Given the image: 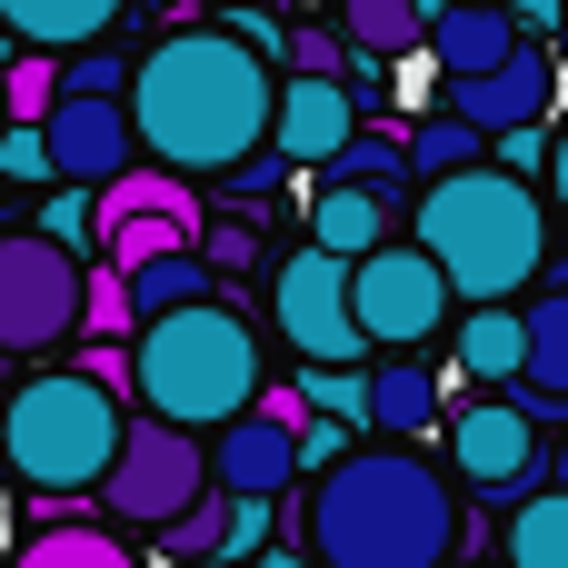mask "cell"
<instances>
[{"instance_id":"cell-1","label":"cell","mask_w":568,"mask_h":568,"mask_svg":"<svg viewBox=\"0 0 568 568\" xmlns=\"http://www.w3.org/2000/svg\"><path fill=\"white\" fill-rule=\"evenodd\" d=\"M280 100L290 80L270 70V50H250L230 20H180L130 90L140 150H160V170L210 180V170H250L280 140Z\"/></svg>"},{"instance_id":"cell-2","label":"cell","mask_w":568,"mask_h":568,"mask_svg":"<svg viewBox=\"0 0 568 568\" xmlns=\"http://www.w3.org/2000/svg\"><path fill=\"white\" fill-rule=\"evenodd\" d=\"M300 539L320 549V568H449V549H459V489L419 449H349L310 489Z\"/></svg>"},{"instance_id":"cell-3","label":"cell","mask_w":568,"mask_h":568,"mask_svg":"<svg viewBox=\"0 0 568 568\" xmlns=\"http://www.w3.org/2000/svg\"><path fill=\"white\" fill-rule=\"evenodd\" d=\"M409 240L449 270L459 310H499V300H519V290L549 270V200L489 160V170H469V180L419 190Z\"/></svg>"},{"instance_id":"cell-4","label":"cell","mask_w":568,"mask_h":568,"mask_svg":"<svg viewBox=\"0 0 568 568\" xmlns=\"http://www.w3.org/2000/svg\"><path fill=\"white\" fill-rule=\"evenodd\" d=\"M270 399V369H260V329L230 310V300H200V310H170L140 329V409L190 429V439H220L240 429L250 409Z\"/></svg>"},{"instance_id":"cell-5","label":"cell","mask_w":568,"mask_h":568,"mask_svg":"<svg viewBox=\"0 0 568 568\" xmlns=\"http://www.w3.org/2000/svg\"><path fill=\"white\" fill-rule=\"evenodd\" d=\"M120 449H130V419H120L110 389H90L80 369H40V379H20V399H10V469H20L40 499L110 489Z\"/></svg>"},{"instance_id":"cell-6","label":"cell","mask_w":568,"mask_h":568,"mask_svg":"<svg viewBox=\"0 0 568 568\" xmlns=\"http://www.w3.org/2000/svg\"><path fill=\"white\" fill-rule=\"evenodd\" d=\"M220 499V469H210V439H190V429H170V419H130V449H120V469H110V489H100V509L120 519V529H180L190 509H210Z\"/></svg>"},{"instance_id":"cell-7","label":"cell","mask_w":568,"mask_h":568,"mask_svg":"<svg viewBox=\"0 0 568 568\" xmlns=\"http://www.w3.org/2000/svg\"><path fill=\"white\" fill-rule=\"evenodd\" d=\"M270 320H280V339H290L310 369H359V359H369V329H359V270L329 260V250H310V240L270 270Z\"/></svg>"},{"instance_id":"cell-8","label":"cell","mask_w":568,"mask_h":568,"mask_svg":"<svg viewBox=\"0 0 568 568\" xmlns=\"http://www.w3.org/2000/svg\"><path fill=\"white\" fill-rule=\"evenodd\" d=\"M90 320V260L40 240V230H10L0 240V349H50Z\"/></svg>"},{"instance_id":"cell-9","label":"cell","mask_w":568,"mask_h":568,"mask_svg":"<svg viewBox=\"0 0 568 568\" xmlns=\"http://www.w3.org/2000/svg\"><path fill=\"white\" fill-rule=\"evenodd\" d=\"M449 469H459V489H469L479 509H509V519L559 489V479H549V449H539V419H529L519 399H469V409L449 419Z\"/></svg>"},{"instance_id":"cell-10","label":"cell","mask_w":568,"mask_h":568,"mask_svg":"<svg viewBox=\"0 0 568 568\" xmlns=\"http://www.w3.org/2000/svg\"><path fill=\"white\" fill-rule=\"evenodd\" d=\"M449 310H459V290L419 240H389L379 260H359V329H369L379 359H419L449 329Z\"/></svg>"},{"instance_id":"cell-11","label":"cell","mask_w":568,"mask_h":568,"mask_svg":"<svg viewBox=\"0 0 568 568\" xmlns=\"http://www.w3.org/2000/svg\"><path fill=\"white\" fill-rule=\"evenodd\" d=\"M50 160H60V190H120V180L140 170V120H130V100H60Z\"/></svg>"},{"instance_id":"cell-12","label":"cell","mask_w":568,"mask_h":568,"mask_svg":"<svg viewBox=\"0 0 568 568\" xmlns=\"http://www.w3.org/2000/svg\"><path fill=\"white\" fill-rule=\"evenodd\" d=\"M349 140H359V90H349V80H290L270 160H290V170H320V180H329V170L349 160Z\"/></svg>"},{"instance_id":"cell-13","label":"cell","mask_w":568,"mask_h":568,"mask_svg":"<svg viewBox=\"0 0 568 568\" xmlns=\"http://www.w3.org/2000/svg\"><path fill=\"white\" fill-rule=\"evenodd\" d=\"M549 90H559V70H549V50L529 40L499 80H469V90H439V110L449 120H469L479 140H519V130H539L549 120Z\"/></svg>"},{"instance_id":"cell-14","label":"cell","mask_w":568,"mask_h":568,"mask_svg":"<svg viewBox=\"0 0 568 568\" xmlns=\"http://www.w3.org/2000/svg\"><path fill=\"white\" fill-rule=\"evenodd\" d=\"M210 469H220V499H260V509H280V489L310 469L300 459V429H280V419H240V429H220L210 439Z\"/></svg>"},{"instance_id":"cell-15","label":"cell","mask_w":568,"mask_h":568,"mask_svg":"<svg viewBox=\"0 0 568 568\" xmlns=\"http://www.w3.org/2000/svg\"><path fill=\"white\" fill-rule=\"evenodd\" d=\"M399 220H419V190H320L310 200V250H329V260H379L389 250V230Z\"/></svg>"},{"instance_id":"cell-16","label":"cell","mask_w":568,"mask_h":568,"mask_svg":"<svg viewBox=\"0 0 568 568\" xmlns=\"http://www.w3.org/2000/svg\"><path fill=\"white\" fill-rule=\"evenodd\" d=\"M519 50H529L519 10H439V30H429V70H439V90L499 80V70H509Z\"/></svg>"},{"instance_id":"cell-17","label":"cell","mask_w":568,"mask_h":568,"mask_svg":"<svg viewBox=\"0 0 568 568\" xmlns=\"http://www.w3.org/2000/svg\"><path fill=\"white\" fill-rule=\"evenodd\" d=\"M459 409L439 399V369L429 359H379L369 369V439L379 449H419L429 429H449Z\"/></svg>"},{"instance_id":"cell-18","label":"cell","mask_w":568,"mask_h":568,"mask_svg":"<svg viewBox=\"0 0 568 568\" xmlns=\"http://www.w3.org/2000/svg\"><path fill=\"white\" fill-rule=\"evenodd\" d=\"M429 30H439V0H339V40L359 60H409L429 50Z\"/></svg>"},{"instance_id":"cell-19","label":"cell","mask_w":568,"mask_h":568,"mask_svg":"<svg viewBox=\"0 0 568 568\" xmlns=\"http://www.w3.org/2000/svg\"><path fill=\"white\" fill-rule=\"evenodd\" d=\"M519 409H529L539 429L568 419V290L529 300V389H519Z\"/></svg>"},{"instance_id":"cell-20","label":"cell","mask_w":568,"mask_h":568,"mask_svg":"<svg viewBox=\"0 0 568 568\" xmlns=\"http://www.w3.org/2000/svg\"><path fill=\"white\" fill-rule=\"evenodd\" d=\"M459 369L489 389H529V310H469L459 320Z\"/></svg>"},{"instance_id":"cell-21","label":"cell","mask_w":568,"mask_h":568,"mask_svg":"<svg viewBox=\"0 0 568 568\" xmlns=\"http://www.w3.org/2000/svg\"><path fill=\"white\" fill-rule=\"evenodd\" d=\"M120 10H130V0H0V20H10L30 50H80V60H90V40H100Z\"/></svg>"},{"instance_id":"cell-22","label":"cell","mask_w":568,"mask_h":568,"mask_svg":"<svg viewBox=\"0 0 568 568\" xmlns=\"http://www.w3.org/2000/svg\"><path fill=\"white\" fill-rule=\"evenodd\" d=\"M479 150H489V140H479L469 120H449V110H429V120L409 130V170H419V190H439V180H469V170H489Z\"/></svg>"},{"instance_id":"cell-23","label":"cell","mask_w":568,"mask_h":568,"mask_svg":"<svg viewBox=\"0 0 568 568\" xmlns=\"http://www.w3.org/2000/svg\"><path fill=\"white\" fill-rule=\"evenodd\" d=\"M210 559H240V499H210L180 529H160V568H210Z\"/></svg>"},{"instance_id":"cell-24","label":"cell","mask_w":568,"mask_h":568,"mask_svg":"<svg viewBox=\"0 0 568 568\" xmlns=\"http://www.w3.org/2000/svg\"><path fill=\"white\" fill-rule=\"evenodd\" d=\"M409 180H419V170H409V140H399V130H359L349 160H339L320 190H409Z\"/></svg>"},{"instance_id":"cell-25","label":"cell","mask_w":568,"mask_h":568,"mask_svg":"<svg viewBox=\"0 0 568 568\" xmlns=\"http://www.w3.org/2000/svg\"><path fill=\"white\" fill-rule=\"evenodd\" d=\"M10 568H140V559H130L110 529H80V519H60V529H40V539H30Z\"/></svg>"},{"instance_id":"cell-26","label":"cell","mask_w":568,"mask_h":568,"mask_svg":"<svg viewBox=\"0 0 568 568\" xmlns=\"http://www.w3.org/2000/svg\"><path fill=\"white\" fill-rule=\"evenodd\" d=\"M509 568H568V489L529 499V509L509 519Z\"/></svg>"},{"instance_id":"cell-27","label":"cell","mask_w":568,"mask_h":568,"mask_svg":"<svg viewBox=\"0 0 568 568\" xmlns=\"http://www.w3.org/2000/svg\"><path fill=\"white\" fill-rule=\"evenodd\" d=\"M90 339H140V300H130V270H110V260H90V320H80Z\"/></svg>"},{"instance_id":"cell-28","label":"cell","mask_w":568,"mask_h":568,"mask_svg":"<svg viewBox=\"0 0 568 568\" xmlns=\"http://www.w3.org/2000/svg\"><path fill=\"white\" fill-rule=\"evenodd\" d=\"M290 80H349V90H359L349 40H339V30H320V20H300V30H290Z\"/></svg>"},{"instance_id":"cell-29","label":"cell","mask_w":568,"mask_h":568,"mask_svg":"<svg viewBox=\"0 0 568 568\" xmlns=\"http://www.w3.org/2000/svg\"><path fill=\"white\" fill-rule=\"evenodd\" d=\"M30 230H40V240H60V250H90V240H100V190H50Z\"/></svg>"},{"instance_id":"cell-30","label":"cell","mask_w":568,"mask_h":568,"mask_svg":"<svg viewBox=\"0 0 568 568\" xmlns=\"http://www.w3.org/2000/svg\"><path fill=\"white\" fill-rule=\"evenodd\" d=\"M80 379L110 389V399H120V389L140 399V339H90V349H80Z\"/></svg>"},{"instance_id":"cell-31","label":"cell","mask_w":568,"mask_h":568,"mask_svg":"<svg viewBox=\"0 0 568 568\" xmlns=\"http://www.w3.org/2000/svg\"><path fill=\"white\" fill-rule=\"evenodd\" d=\"M0 170H10L20 190H50V180H60V160H50V130H0Z\"/></svg>"},{"instance_id":"cell-32","label":"cell","mask_w":568,"mask_h":568,"mask_svg":"<svg viewBox=\"0 0 568 568\" xmlns=\"http://www.w3.org/2000/svg\"><path fill=\"white\" fill-rule=\"evenodd\" d=\"M250 250H260V240L230 220V230H210V250H200V260H210V270H250Z\"/></svg>"},{"instance_id":"cell-33","label":"cell","mask_w":568,"mask_h":568,"mask_svg":"<svg viewBox=\"0 0 568 568\" xmlns=\"http://www.w3.org/2000/svg\"><path fill=\"white\" fill-rule=\"evenodd\" d=\"M559 20H568V0H519V30H529V40H549Z\"/></svg>"},{"instance_id":"cell-34","label":"cell","mask_w":568,"mask_h":568,"mask_svg":"<svg viewBox=\"0 0 568 568\" xmlns=\"http://www.w3.org/2000/svg\"><path fill=\"white\" fill-rule=\"evenodd\" d=\"M549 200H559V220H568V130H559V160H549Z\"/></svg>"},{"instance_id":"cell-35","label":"cell","mask_w":568,"mask_h":568,"mask_svg":"<svg viewBox=\"0 0 568 568\" xmlns=\"http://www.w3.org/2000/svg\"><path fill=\"white\" fill-rule=\"evenodd\" d=\"M439 10H519V0H439Z\"/></svg>"},{"instance_id":"cell-36","label":"cell","mask_w":568,"mask_h":568,"mask_svg":"<svg viewBox=\"0 0 568 568\" xmlns=\"http://www.w3.org/2000/svg\"><path fill=\"white\" fill-rule=\"evenodd\" d=\"M210 10H250V0H210Z\"/></svg>"}]
</instances>
